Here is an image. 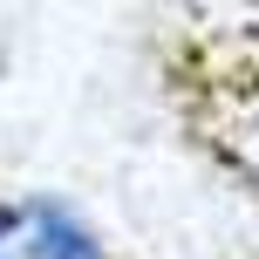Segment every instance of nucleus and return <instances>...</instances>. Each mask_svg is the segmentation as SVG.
<instances>
[{"label":"nucleus","mask_w":259,"mask_h":259,"mask_svg":"<svg viewBox=\"0 0 259 259\" xmlns=\"http://www.w3.org/2000/svg\"><path fill=\"white\" fill-rule=\"evenodd\" d=\"M252 170H259V137H252Z\"/></svg>","instance_id":"2"},{"label":"nucleus","mask_w":259,"mask_h":259,"mask_svg":"<svg viewBox=\"0 0 259 259\" xmlns=\"http://www.w3.org/2000/svg\"><path fill=\"white\" fill-rule=\"evenodd\" d=\"M0 259H109L103 232L62 198H7L0 205Z\"/></svg>","instance_id":"1"}]
</instances>
